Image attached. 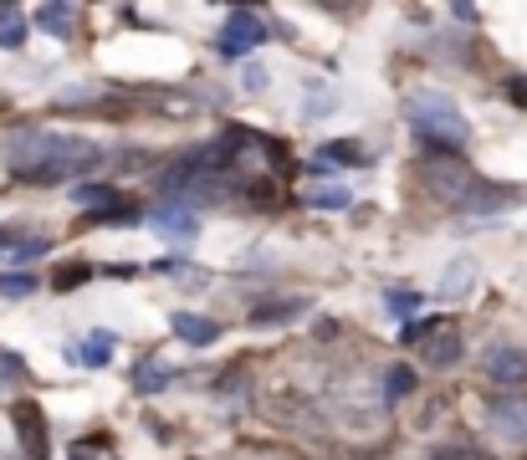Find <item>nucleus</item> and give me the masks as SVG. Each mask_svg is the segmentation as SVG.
Wrapping results in <instances>:
<instances>
[{
  "label": "nucleus",
  "mask_w": 527,
  "mask_h": 460,
  "mask_svg": "<svg viewBox=\"0 0 527 460\" xmlns=\"http://www.w3.org/2000/svg\"><path fill=\"white\" fill-rule=\"evenodd\" d=\"M481 374H487L497 389H522V384H527V348H517V343H492L487 358H481Z\"/></svg>",
  "instance_id": "39448f33"
},
{
  "label": "nucleus",
  "mask_w": 527,
  "mask_h": 460,
  "mask_svg": "<svg viewBox=\"0 0 527 460\" xmlns=\"http://www.w3.org/2000/svg\"><path fill=\"white\" fill-rule=\"evenodd\" d=\"M420 184L435 195V200H446V205H466L471 200V190H476V174H471V164L461 159V154H446V149H425V159H420Z\"/></svg>",
  "instance_id": "7ed1b4c3"
},
{
  "label": "nucleus",
  "mask_w": 527,
  "mask_h": 460,
  "mask_svg": "<svg viewBox=\"0 0 527 460\" xmlns=\"http://www.w3.org/2000/svg\"><path fill=\"white\" fill-rule=\"evenodd\" d=\"M348 200H354V195H348L343 184H323V190L307 195V205H313V210H348Z\"/></svg>",
  "instance_id": "5701e85b"
},
{
  "label": "nucleus",
  "mask_w": 527,
  "mask_h": 460,
  "mask_svg": "<svg viewBox=\"0 0 527 460\" xmlns=\"http://www.w3.org/2000/svg\"><path fill=\"white\" fill-rule=\"evenodd\" d=\"M169 328H174V338L190 343V348H210L215 338H221V322H210V317H200V312H180V317H169Z\"/></svg>",
  "instance_id": "9b49d317"
},
{
  "label": "nucleus",
  "mask_w": 527,
  "mask_h": 460,
  "mask_svg": "<svg viewBox=\"0 0 527 460\" xmlns=\"http://www.w3.org/2000/svg\"><path fill=\"white\" fill-rule=\"evenodd\" d=\"M6 164L26 184H62L98 164V144L62 128H16L6 138Z\"/></svg>",
  "instance_id": "f257e3e1"
},
{
  "label": "nucleus",
  "mask_w": 527,
  "mask_h": 460,
  "mask_svg": "<svg viewBox=\"0 0 527 460\" xmlns=\"http://www.w3.org/2000/svg\"><path fill=\"white\" fill-rule=\"evenodd\" d=\"M471 276H476V266H471V261H456V266L446 271L441 292H446V297H466V292H471Z\"/></svg>",
  "instance_id": "b1692460"
},
{
  "label": "nucleus",
  "mask_w": 527,
  "mask_h": 460,
  "mask_svg": "<svg viewBox=\"0 0 527 460\" xmlns=\"http://www.w3.org/2000/svg\"><path fill=\"white\" fill-rule=\"evenodd\" d=\"M21 41H26V16H21L16 6H6V11H0V46H6V52H16Z\"/></svg>",
  "instance_id": "6ab92c4d"
},
{
  "label": "nucleus",
  "mask_w": 527,
  "mask_h": 460,
  "mask_svg": "<svg viewBox=\"0 0 527 460\" xmlns=\"http://www.w3.org/2000/svg\"><path fill=\"white\" fill-rule=\"evenodd\" d=\"M261 41H272L267 36V21H261L256 11H246V6H236L226 16V26H221V52L226 57H246V52H256Z\"/></svg>",
  "instance_id": "20e7f679"
},
{
  "label": "nucleus",
  "mask_w": 527,
  "mask_h": 460,
  "mask_svg": "<svg viewBox=\"0 0 527 460\" xmlns=\"http://www.w3.org/2000/svg\"><path fill=\"white\" fill-rule=\"evenodd\" d=\"M169 384V363H159V358H144L139 368H134V389L139 394H159Z\"/></svg>",
  "instance_id": "f3484780"
},
{
  "label": "nucleus",
  "mask_w": 527,
  "mask_h": 460,
  "mask_svg": "<svg viewBox=\"0 0 527 460\" xmlns=\"http://www.w3.org/2000/svg\"><path fill=\"white\" fill-rule=\"evenodd\" d=\"M487 420H492L497 435H507V440H527V394H502V399H492Z\"/></svg>",
  "instance_id": "6e6552de"
},
{
  "label": "nucleus",
  "mask_w": 527,
  "mask_h": 460,
  "mask_svg": "<svg viewBox=\"0 0 527 460\" xmlns=\"http://www.w3.org/2000/svg\"><path fill=\"white\" fill-rule=\"evenodd\" d=\"M384 302H389L394 312H405V317H415V312H420V292H389Z\"/></svg>",
  "instance_id": "bb28decb"
},
{
  "label": "nucleus",
  "mask_w": 527,
  "mask_h": 460,
  "mask_svg": "<svg viewBox=\"0 0 527 460\" xmlns=\"http://www.w3.org/2000/svg\"><path fill=\"white\" fill-rule=\"evenodd\" d=\"M441 322H446V317H410L405 328H400V343H405V348H420L435 328H441Z\"/></svg>",
  "instance_id": "4be33fe9"
},
{
  "label": "nucleus",
  "mask_w": 527,
  "mask_h": 460,
  "mask_svg": "<svg viewBox=\"0 0 527 460\" xmlns=\"http://www.w3.org/2000/svg\"><path fill=\"white\" fill-rule=\"evenodd\" d=\"M36 26L47 31V36H57V41H72V31H77V11L67 6V0H52V6H41V11H36Z\"/></svg>",
  "instance_id": "4468645a"
},
{
  "label": "nucleus",
  "mask_w": 527,
  "mask_h": 460,
  "mask_svg": "<svg viewBox=\"0 0 527 460\" xmlns=\"http://www.w3.org/2000/svg\"><path fill=\"white\" fill-rule=\"evenodd\" d=\"M41 282L31 271H0V297H11V302H21V297H31Z\"/></svg>",
  "instance_id": "aec40b11"
},
{
  "label": "nucleus",
  "mask_w": 527,
  "mask_h": 460,
  "mask_svg": "<svg viewBox=\"0 0 527 460\" xmlns=\"http://www.w3.org/2000/svg\"><path fill=\"white\" fill-rule=\"evenodd\" d=\"M144 220H149V225L159 230V236H164V241H180V246L200 236V215H195L190 205H174V200L154 205V210H149Z\"/></svg>",
  "instance_id": "0eeeda50"
},
{
  "label": "nucleus",
  "mask_w": 527,
  "mask_h": 460,
  "mask_svg": "<svg viewBox=\"0 0 527 460\" xmlns=\"http://www.w3.org/2000/svg\"><path fill=\"white\" fill-rule=\"evenodd\" d=\"M354 164H364V149L354 144V138H338V144H323L313 159H307V169H313V174H328V169H354Z\"/></svg>",
  "instance_id": "f8f14e48"
},
{
  "label": "nucleus",
  "mask_w": 527,
  "mask_h": 460,
  "mask_svg": "<svg viewBox=\"0 0 527 460\" xmlns=\"http://www.w3.org/2000/svg\"><path fill=\"white\" fill-rule=\"evenodd\" d=\"M82 282H93V266H87V261H67V266L52 271V287L57 292H77Z\"/></svg>",
  "instance_id": "a211bd4d"
},
{
  "label": "nucleus",
  "mask_w": 527,
  "mask_h": 460,
  "mask_svg": "<svg viewBox=\"0 0 527 460\" xmlns=\"http://www.w3.org/2000/svg\"><path fill=\"white\" fill-rule=\"evenodd\" d=\"M77 358H82L87 368H103V363L113 358V333H93V338L77 348Z\"/></svg>",
  "instance_id": "412c9836"
},
{
  "label": "nucleus",
  "mask_w": 527,
  "mask_h": 460,
  "mask_svg": "<svg viewBox=\"0 0 527 460\" xmlns=\"http://www.w3.org/2000/svg\"><path fill=\"white\" fill-rule=\"evenodd\" d=\"M461 353H466V343H461V333H456V322H441V328H435V333L420 343V358H425L430 368H456Z\"/></svg>",
  "instance_id": "1a4fd4ad"
},
{
  "label": "nucleus",
  "mask_w": 527,
  "mask_h": 460,
  "mask_svg": "<svg viewBox=\"0 0 527 460\" xmlns=\"http://www.w3.org/2000/svg\"><path fill=\"white\" fill-rule=\"evenodd\" d=\"M241 87H246V92H261V87H267V67H261V62H251V67L241 72Z\"/></svg>",
  "instance_id": "cd10ccee"
},
{
  "label": "nucleus",
  "mask_w": 527,
  "mask_h": 460,
  "mask_svg": "<svg viewBox=\"0 0 527 460\" xmlns=\"http://www.w3.org/2000/svg\"><path fill=\"white\" fill-rule=\"evenodd\" d=\"M507 98H512L517 108H527V77H512V82H507Z\"/></svg>",
  "instance_id": "c85d7f7f"
},
{
  "label": "nucleus",
  "mask_w": 527,
  "mask_h": 460,
  "mask_svg": "<svg viewBox=\"0 0 527 460\" xmlns=\"http://www.w3.org/2000/svg\"><path fill=\"white\" fill-rule=\"evenodd\" d=\"M405 118L415 128V138L425 149H446V154H461V144L471 138V123L461 118V108L446 98V92H415L405 103Z\"/></svg>",
  "instance_id": "f03ea898"
},
{
  "label": "nucleus",
  "mask_w": 527,
  "mask_h": 460,
  "mask_svg": "<svg viewBox=\"0 0 527 460\" xmlns=\"http://www.w3.org/2000/svg\"><path fill=\"white\" fill-rule=\"evenodd\" d=\"M72 460H87V445H77V450H72Z\"/></svg>",
  "instance_id": "c756f323"
},
{
  "label": "nucleus",
  "mask_w": 527,
  "mask_h": 460,
  "mask_svg": "<svg viewBox=\"0 0 527 460\" xmlns=\"http://www.w3.org/2000/svg\"><path fill=\"white\" fill-rule=\"evenodd\" d=\"M11 425H16V440L31 460H47V414H41V404L31 399H16L11 404Z\"/></svg>",
  "instance_id": "423d86ee"
},
{
  "label": "nucleus",
  "mask_w": 527,
  "mask_h": 460,
  "mask_svg": "<svg viewBox=\"0 0 527 460\" xmlns=\"http://www.w3.org/2000/svg\"><path fill=\"white\" fill-rule=\"evenodd\" d=\"M410 394H415V368H410V363H394L389 374H384V399L400 404V399H410Z\"/></svg>",
  "instance_id": "dca6fc26"
},
{
  "label": "nucleus",
  "mask_w": 527,
  "mask_h": 460,
  "mask_svg": "<svg viewBox=\"0 0 527 460\" xmlns=\"http://www.w3.org/2000/svg\"><path fill=\"white\" fill-rule=\"evenodd\" d=\"M77 205H82V215H103V210H118V205H128L113 184H77V195H72Z\"/></svg>",
  "instance_id": "2eb2a0df"
},
{
  "label": "nucleus",
  "mask_w": 527,
  "mask_h": 460,
  "mask_svg": "<svg viewBox=\"0 0 527 460\" xmlns=\"http://www.w3.org/2000/svg\"><path fill=\"white\" fill-rule=\"evenodd\" d=\"M425 460H497V455L476 450V445H451V450H435V455H425Z\"/></svg>",
  "instance_id": "393cba45"
},
{
  "label": "nucleus",
  "mask_w": 527,
  "mask_h": 460,
  "mask_svg": "<svg viewBox=\"0 0 527 460\" xmlns=\"http://www.w3.org/2000/svg\"><path fill=\"white\" fill-rule=\"evenodd\" d=\"M517 200H522V190H512V184H487V179H481L461 210H471V215H492V210H512Z\"/></svg>",
  "instance_id": "9d476101"
},
{
  "label": "nucleus",
  "mask_w": 527,
  "mask_h": 460,
  "mask_svg": "<svg viewBox=\"0 0 527 460\" xmlns=\"http://www.w3.org/2000/svg\"><path fill=\"white\" fill-rule=\"evenodd\" d=\"M302 312H307V302H302V297L256 302V307H251V328H282V322H292V317H302Z\"/></svg>",
  "instance_id": "ddd939ff"
},
{
  "label": "nucleus",
  "mask_w": 527,
  "mask_h": 460,
  "mask_svg": "<svg viewBox=\"0 0 527 460\" xmlns=\"http://www.w3.org/2000/svg\"><path fill=\"white\" fill-rule=\"evenodd\" d=\"M47 246H52L47 236H26V241L11 251V256H16V261H36V256H47Z\"/></svg>",
  "instance_id": "a878e982"
}]
</instances>
